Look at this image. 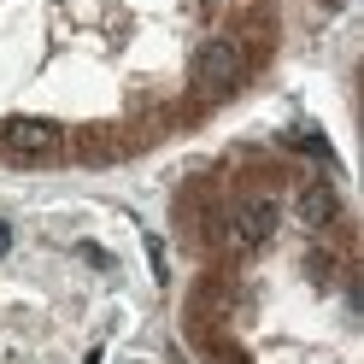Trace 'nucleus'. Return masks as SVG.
I'll use <instances>...</instances> for the list:
<instances>
[{"label":"nucleus","instance_id":"nucleus-1","mask_svg":"<svg viewBox=\"0 0 364 364\" xmlns=\"http://www.w3.org/2000/svg\"><path fill=\"white\" fill-rule=\"evenodd\" d=\"M241 77H247V53L230 36H218V41H206V48L194 53V88L200 95H230Z\"/></svg>","mask_w":364,"mask_h":364},{"label":"nucleus","instance_id":"nucleus-2","mask_svg":"<svg viewBox=\"0 0 364 364\" xmlns=\"http://www.w3.org/2000/svg\"><path fill=\"white\" fill-rule=\"evenodd\" d=\"M277 235V206L259 194V200H241V206L230 212V223H223V247H230L235 259H247V253H259V247Z\"/></svg>","mask_w":364,"mask_h":364},{"label":"nucleus","instance_id":"nucleus-3","mask_svg":"<svg viewBox=\"0 0 364 364\" xmlns=\"http://www.w3.org/2000/svg\"><path fill=\"white\" fill-rule=\"evenodd\" d=\"M59 141H65V129L53 118H6L0 124V147L12 159H48V153H59Z\"/></svg>","mask_w":364,"mask_h":364},{"label":"nucleus","instance_id":"nucleus-4","mask_svg":"<svg viewBox=\"0 0 364 364\" xmlns=\"http://www.w3.org/2000/svg\"><path fill=\"white\" fill-rule=\"evenodd\" d=\"M300 218H306V230H335L341 223V200L329 182H306L300 188Z\"/></svg>","mask_w":364,"mask_h":364},{"label":"nucleus","instance_id":"nucleus-5","mask_svg":"<svg viewBox=\"0 0 364 364\" xmlns=\"http://www.w3.org/2000/svg\"><path fill=\"white\" fill-rule=\"evenodd\" d=\"M311 270H317V282L335 277V253H329V247H311Z\"/></svg>","mask_w":364,"mask_h":364},{"label":"nucleus","instance_id":"nucleus-6","mask_svg":"<svg viewBox=\"0 0 364 364\" xmlns=\"http://www.w3.org/2000/svg\"><path fill=\"white\" fill-rule=\"evenodd\" d=\"M147 259H153V277L165 282V241H159V235H147Z\"/></svg>","mask_w":364,"mask_h":364},{"label":"nucleus","instance_id":"nucleus-7","mask_svg":"<svg viewBox=\"0 0 364 364\" xmlns=\"http://www.w3.org/2000/svg\"><path fill=\"white\" fill-rule=\"evenodd\" d=\"M12 253V223H0V259Z\"/></svg>","mask_w":364,"mask_h":364}]
</instances>
